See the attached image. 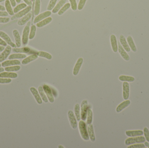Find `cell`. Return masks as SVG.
I'll return each mask as SVG.
<instances>
[{"label": "cell", "instance_id": "cell-1", "mask_svg": "<svg viewBox=\"0 0 149 148\" xmlns=\"http://www.w3.org/2000/svg\"><path fill=\"white\" fill-rule=\"evenodd\" d=\"M79 130L81 137L83 140L85 141H88L89 140L86 124L84 121L80 120L79 122Z\"/></svg>", "mask_w": 149, "mask_h": 148}, {"label": "cell", "instance_id": "cell-2", "mask_svg": "<svg viewBox=\"0 0 149 148\" xmlns=\"http://www.w3.org/2000/svg\"><path fill=\"white\" fill-rule=\"evenodd\" d=\"M146 141V139L143 136H138V137H130L127 139L125 140V145H129L139 143H144Z\"/></svg>", "mask_w": 149, "mask_h": 148}, {"label": "cell", "instance_id": "cell-3", "mask_svg": "<svg viewBox=\"0 0 149 148\" xmlns=\"http://www.w3.org/2000/svg\"><path fill=\"white\" fill-rule=\"evenodd\" d=\"M31 22H30L27 23V25L25 26L22 32V41L23 45H26L29 42V36L30 30Z\"/></svg>", "mask_w": 149, "mask_h": 148}, {"label": "cell", "instance_id": "cell-4", "mask_svg": "<svg viewBox=\"0 0 149 148\" xmlns=\"http://www.w3.org/2000/svg\"><path fill=\"white\" fill-rule=\"evenodd\" d=\"M88 108V101L87 100H84L82 102L80 106L81 118V120L84 121L86 120Z\"/></svg>", "mask_w": 149, "mask_h": 148}, {"label": "cell", "instance_id": "cell-5", "mask_svg": "<svg viewBox=\"0 0 149 148\" xmlns=\"http://www.w3.org/2000/svg\"><path fill=\"white\" fill-rule=\"evenodd\" d=\"M68 118L71 127L73 129H76L78 127L77 120L75 115L71 110H69L68 112Z\"/></svg>", "mask_w": 149, "mask_h": 148}, {"label": "cell", "instance_id": "cell-6", "mask_svg": "<svg viewBox=\"0 0 149 148\" xmlns=\"http://www.w3.org/2000/svg\"><path fill=\"white\" fill-rule=\"evenodd\" d=\"M31 9H32L31 6H28L24 9H23L22 10L20 11L17 13H15L14 15L12 17V18H11V20L13 21V20H15V19L22 18L23 17L26 15L27 13H29V12H30Z\"/></svg>", "mask_w": 149, "mask_h": 148}, {"label": "cell", "instance_id": "cell-7", "mask_svg": "<svg viewBox=\"0 0 149 148\" xmlns=\"http://www.w3.org/2000/svg\"><path fill=\"white\" fill-rule=\"evenodd\" d=\"M12 51L16 53H26V54H36L37 51L31 49L29 47H24L22 48H13Z\"/></svg>", "mask_w": 149, "mask_h": 148}, {"label": "cell", "instance_id": "cell-8", "mask_svg": "<svg viewBox=\"0 0 149 148\" xmlns=\"http://www.w3.org/2000/svg\"><path fill=\"white\" fill-rule=\"evenodd\" d=\"M42 87H43L44 92H45V94H46V95L47 97L48 101L50 103L52 104L54 102V98L50 86L49 85L45 84L43 85Z\"/></svg>", "mask_w": 149, "mask_h": 148}, {"label": "cell", "instance_id": "cell-9", "mask_svg": "<svg viewBox=\"0 0 149 148\" xmlns=\"http://www.w3.org/2000/svg\"><path fill=\"white\" fill-rule=\"evenodd\" d=\"M0 37L7 44L10 46L12 48L17 47L16 45L12 41L11 38L4 31H0Z\"/></svg>", "mask_w": 149, "mask_h": 148}, {"label": "cell", "instance_id": "cell-10", "mask_svg": "<svg viewBox=\"0 0 149 148\" xmlns=\"http://www.w3.org/2000/svg\"><path fill=\"white\" fill-rule=\"evenodd\" d=\"M52 12L51 11H47L44 12L42 13H40L39 15L36 16L34 20V23L37 24L41 22L42 20L47 18L50 17L52 14Z\"/></svg>", "mask_w": 149, "mask_h": 148}, {"label": "cell", "instance_id": "cell-11", "mask_svg": "<svg viewBox=\"0 0 149 148\" xmlns=\"http://www.w3.org/2000/svg\"><path fill=\"white\" fill-rule=\"evenodd\" d=\"M12 48L10 46H7L4 50L2 51V53L0 54V63L3 62L10 55Z\"/></svg>", "mask_w": 149, "mask_h": 148}, {"label": "cell", "instance_id": "cell-12", "mask_svg": "<svg viewBox=\"0 0 149 148\" xmlns=\"http://www.w3.org/2000/svg\"><path fill=\"white\" fill-rule=\"evenodd\" d=\"M83 61H84V60L82 57H80L77 60L74 68H73V75L74 76H77L79 74L80 70L83 64Z\"/></svg>", "mask_w": 149, "mask_h": 148}, {"label": "cell", "instance_id": "cell-13", "mask_svg": "<svg viewBox=\"0 0 149 148\" xmlns=\"http://www.w3.org/2000/svg\"><path fill=\"white\" fill-rule=\"evenodd\" d=\"M30 92L32 94V95L34 96L35 100L37 103H38L39 104H42L43 103L42 99L39 93V91L35 88L34 87H31L30 88Z\"/></svg>", "mask_w": 149, "mask_h": 148}, {"label": "cell", "instance_id": "cell-14", "mask_svg": "<svg viewBox=\"0 0 149 148\" xmlns=\"http://www.w3.org/2000/svg\"><path fill=\"white\" fill-rule=\"evenodd\" d=\"M122 96L124 100L128 99L129 96V85L127 82L122 83Z\"/></svg>", "mask_w": 149, "mask_h": 148}, {"label": "cell", "instance_id": "cell-15", "mask_svg": "<svg viewBox=\"0 0 149 148\" xmlns=\"http://www.w3.org/2000/svg\"><path fill=\"white\" fill-rule=\"evenodd\" d=\"M32 13L31 12H29V13H27L25 16L23 17H22L21 18V19L18 21V25L19 26H22L25 25L26 24H27L32 17Z\"/></svg>", "mask_w": 149, "mask_h": 148}, {"label": "cell", "instance_id": "cell-16", "mask_svg": "<svg viewBox=\"0 0 149 148\" xmlns=\"http://www.w3.org/2000/svg\"><path fill=\"white\" fill-rule=\"evenodd\" d=\"M13 35L14 37V40H15V44L18 48L21 47L22 45V38L19 32L17 30H14L13 31Z\"/></svg>", "mask_w": 149, "mask_h": 148}, {"label": "cell", "instance_id": "cell-17", "mask_svg": "<svg viewBox=\"0 0 149 148\" xmlns=\"http://www.w3.org/2000/svg\"><path fill=\"white\" fill-rule=\"evenodd\" d=\"M110 43L114 53H117L118 51V42L116 36L114 34L110 36Z\"/></svg>", "mask_w": 149, "mask_h": 148}, {"label": "cell", "instance_id": "cell-18", "mask_svg": "<svg viewBox=\"0 0 149 148\" xmlns=\"http://www.w3.org/2000/svg\"><path fill=\"white\" fill-rule=\"evenodd\" d=\"M118 51L120 54L121 56L125 61H129L130 60V57H129V55L127 53V51L124 50V48L122 46L120 43L118 42Z\"/></svg>", "mask_w": 149, "mask_h": 148}, {"label": "cell", "instance_id": "cell-19", "mask_svg": "<svg viewBox=\"0 0 149 148\" xmlns=\"http://www.w3.org/2000/svg\"><path fill=\"white\" fill-rule=\"evenodd\" d=\"M87 130L90 141L92 142H95L96 140V136L94 133V126L92 123L88 125Z\"/></svg>", "mask_w": 149, "mask_h": 148}, {"label": "cell", "instance_id": "cell-20", "mask_svg": "<svg viewBox=\"0 0 149 148\" xmlns=\"http://www.w3.org/2000/svg\"><path fill=\"white\" fill-rule=\"evenodd\" d=\"M21 64L20 61L17 60H10L5 61L1 63V66L3 67L12 66L15 65H19Z\"/></svg>", "mask_w": 149, "mask_h": 148}, {"label": "cell", "instance_id": "cell-21", "mask_svg": "<svg viewBox=\"0 0 149 148\" xmlns=\"http://www.w3.org/2000/svg\"><path fill=\"white\" fill-rule=\"evenodd\" d=\"M119 39H120V43L122 46L124 48V50L127 52H130V50H131V49L129 47L127 41L126 40V39L125 37L123 35L121 34V35H120Z\"/></svg>", "mask_w": 149, "mask_h": 148}, {"label": "cell", "instance_id": "cell-22", "mask_svg": "<svg viewBox=\"0 0 149 148\" xmlns=\"http://www.w3.org/2000/svg\"><path fill=\"white\" fill-rule=\"evenodd\" d=\"M126 135L129 137H135L143 136L144 132L141 130H129L126 132Z\"/></svg>", "mask_w": 149, "mask_h": 148}, {"label": "cell", "instance_id": "cell-23", "mask_svg": "<svg viewBox=\"0 0 149 148\" xmlns=\"http://www.w3.org/2000/svg\"><path fill=\"white\" fill-rule=\"evenodd\" d=\"M130 101L129 100H125V101L122 102L118 106H117L116 108V112L117 113L121 112L124 109L127 108V107L129 106L130 104Z\"/></svg>", "mask_w": 149, "mask_h": 148}, {"label": "cell", "instance_id": "cell-24", "mask_svg": "<svg viewBox=\"0 0 149 148\" xmlns=\"http://www.w3.org/2000/svg\"><path fill=\"white\" fill-rule=\"evenodd\" d=\"M17 73L10 72H3L0 73V77L6 78L15 79L18 77Z\"/></svg>", "mask_w": 149, "mask_h": 148}, {"label": "cell", "instance_id": "cell-25", "mask_svg": "<svg viewBox=\"0 0 149 148\" xmlns=\"http://www.w3.org/2000/svg\"><path fill=\"white\" fill-rule=\"evenodd\" d=\"M38 56L36 54H32L31 55L29 56L28 57H26L24 58L22 62V64L23 65H27L30 63L35 61V60L38 59Z\"/></svg>", "mask_w": 149, "mask_h": 148}, {"label": "cell", "instance_id": "cell-26", "mask_svg": "<svg viewBox=\"0 0 149 148\" xmlns=\"http://www.w3.org/2000/svg\"><path fill=\"white\" fill-rule=\"evenodd\" d=\"M66 1L67 0H60L52 10V13H57L61 8L66 4Z\"/></svg>", "mask_w": 149, "mask_h": 148}, {"label": "cell", "instance_id": "cell-27", "mask_svg": "<svg viewBox=\"0 0 149 148\" xmlns=\"http://www.w3.org/2000/svg\"><path fill=\"white\" fill-rule=\"evenodd\" d=\"M52 21V18L51 17H47L41 22H39L36 24V27L39 28H43L46 25H48Z\"/></svg>", "mask_w": 149, "mask_h": 148}, {"label": "cell", "instance_id": "cell-28", "mask_svg": "<svg viewBox=\"0 0 149 148\" xmlns=\"http://www.w3.org/2000/svg\"><path fill=\"white\" fill-rule=\"evenodd\" d=\"M128 44L130 49H131L132 50L133 52H136L137 51V48L136 47V45L133 41L132 37L131 36H129L127 38Z\"/></svg>", "mask_w": 149, "mask_h": 148}, {"label": "cell", "instance_id": "cell-29", "mask_svg": "<svg viewBox=\"0 0 149 148\" xmlns=\"http://www.w3.org/2000/svg\"><path fill=\"white\" fill-rule=\"evenodd\" d=\"M5 8L9 15L12 16L14 15L13 10L12 8V6L9 0H6L5 1Z\"/></svg>", "mask_w": 149, "mask_h": 148}, {"label": "cell", "instance_id": "cell-30", "mask_svg": "<svg viewBox=\"0 0 149 148\" xmlns=\"http://www.w3.org/2000/svg\"><path fill=\"white\" fill-rule=\"evenodd\" d=\"M74 114L75 115L77 119V121H80L81 118L80 106L79 104H77L75 105L74 108Z\"/></svg>", "mask_w": 149, "mask_h": 148}, {"label": "cell", "instance_id": "cell-31", "mask_svg": "<svg viewBox=\"0 0 149 148\" xmlns=\"http://www.w3.org/2000/svg\"><path fill=\"white\" fill-rule=\"evenodd\" d=\"M41 0H35L34 13L35 16H37L39 14L41 10Z\"/></svg>", "mask_w": 149, "mask_h": 148}, {"label": "cell", "instance_id": "cell-32", "mask_svg": "<svg viewBox=\"0 0 149 148\" xmlns=\"http://www.w3.org/2000/svg\"><path fill=\"white\" fill-rule=\"evenodd\" d=\"M36 54L37 55L38 57L46 58L48 60H51L52 58V56L51 54L45 51H37Z\"/></svg>", "mask_w": 149, "mask_h": 148}, {"label": "cell", "instance_id": "cell-33", "mask_svg": "<svg viewBox=\"0 0 149 148\" xmlns=\"http://www.w3.org/2000/svg\"><path fill=\"white\" fill-rule=\"evenodd\" d=\"M27 57V55L24 54H13L8 57L9 60H17V59H24Z\"/></svg>", "mask_w": 149, "mask_h": 148}, {"label": "cell", "instance_id": "cell-34", "mask_svg": "<svg viewBox=\"0 0 149 148\" xmlns=\"http://www.w3.org/2000/svg\"><path fill=\"white\" fill-rule=\"evenodd\" d=\"M119 79L122 82H133L135 81V78L132 76L121 75L119 77Z\"/></svg>", "mask_w": 149, "mask_h": 148}, {"label": "cell", "instance_id": "cell-35", "mask_svg": "<svg viewBox=\"0 0 149 148\" xmlns=\"http://www.w3.org/2000/svg\"><path fill=\"white\" fill-rule=\"evenodd\" d=\"M38 91L41 97L42 101L45 103H47L48 102V99L47 97L44 92V89L42 86H39L38 88Z\"/></svg>", "mask_w": 149, "mask_h": 148}, {"label": "cell", "instance_id": "cell-36", "mask_svg": "<svg viewBox=\"0 0 149 148\" xmlns=\"http://www.w3.org/2000/svg\"><path fill=\"white\" fill-rule=\"evenodd\" d=\"M93 121V112L91 108L88 106V109L87 114L86 123L88 125L92 123Z\"/></svg>", "mask_w": 149, "mask_h": 148}, {"label": "cell", "instance_id": "cell-37", "mask_svg": "<svg viewBox=\"0 0 149 148\" xmlns=\"http://www.w3.org/2000/svg\"><path fill=\"white\" fill-rule=\"evenodd\" d=\"M21 69V67L19 65H15L12 66L7 67L5 68V70L7 72H14L18 71Z\"/></svg>", "mask_w": 149, "mask_h": 148}, {"label": "cell", "instance_id": "cell-38", "mask_svg": "<svg viewBox=\"0 0 149 148\" xmlns=\"http://www.w3.org/2000/svg\"><path fill=\"white\" fill-rule=\"evenodd\" d=\"M71 7L70 4L69 3H67L61 8L58 12V14L59 16L63 15L67 10H69Z\"/></svg>", "mask_w": 149, "mask_h": 148}, {"label": "cell", "instance_id": "cell-39", "mask_svg": "<svg viewBox=\"0 0 149 148\" xmlns=\"http://www.w3.org/2000/svg\"><path fill=\"white\" fill-rule=\"evenodd\" d=\"M27 7V5L25 3H21V4L18 5L16 6L13 10L14 14L26 8Z\"/></svg>", "mask_w": 149, "mask_h": 148}, {"label": "cell", "instance_id": "cell-40", "mask_svg": "<svg viewBox=\"0 0 149 148\" xmlns=\"http://www.w3.org/2000/svg\"><path fill=\"white\" fill-rule=\"evenodd\" d=\"M36 32V26L35 25H32L31 27L30 30L29 36V39L32 40L35 36Z\"/></svg>", "mask_w": 149, "mask_h": 148}, {"label": "cell", "instance_id": "cell-41", "mask_svg": "<svg viewBox=\"0 0 149 148\" xmlns=\"http://www.w3.org/2000/svg\"><path fill=\"white\" fill-rule=\"evenodd\" d=\"M57 1L58 0H50L47 8L48 11H52L56 5Z\"/></svg>", "mask_w": 149, "mask_h": 148}, {"label": "cell", "instance_id": "cell-42", "mask_svg": "<svg viewBox=\"0 0 149 148\" xmlns=\"http://www.w3.org/2000/svg\"><path fill=\"white\" fill-rule=\"evenodd\" d=\"M72 11H76L78 9V5L76 0H69Z\"/></svg>", "mask_w": 149, "mask_h": 148}, {"label": "cell", "instance_id": "cell-43", "mask_svg": "<svg viewBox=\"0 0 149 148\" xmlns=\"http://www.w3.org/2000/svg\"><path fill=\"white\" fill-rule=\"evenodd\" d=\"M145 147V145L143 143L134 144L133 145H129L128 148H144Z\"/></svg>", "mask_w": 149, "mask_h": 148}, {"label": "cell", "instance_id": "cell-44", "mask_svg": "<svg viewBox=\"0 0 149 148\" xmlns=\"http://www.w3.org/2000/svg\"><path fill=\"white\" fill-rule=\"evenodd\" d=\"M87 0H80L78 5V9L79 11H81L84 8L86 2Z\"/></svg>", "mask_w": 149, "mask_h": 148}, {"label": "cell", "instance_id": "cell-45", "mask_svg": "<svg viewBox=\"0 0 149 148\" xmlns=\"http://www.w3.org/2000/svg\"><path fill=\"white\" fill-rule=\"evenodd\" d=\"M12 81L11 79L0 77V84H8L11 83Z\"/></svg>", "mask_w": 149, "mask_h": 148}, {"label": "cell", "instance_id": "cell-46", "mask_svg": "<svg viewBox=\"0 0 149 148\" xmlns=\"http://www.w3.org/2000/svg\"><path fill=\"white\" fill-rule=\"evenodd\" d=\"M144 134L146 140L149 142V130L147 127H144Z\"/></svg>", "mask_w": 149, "mask_h": 148}, {"label": "cell", "instance_id": "cell-47", "mask_svg": "<svg viewBox=\"0 0 149 148\" xmlns=\"http://www.w3.org/2000/svg\"><path fill=\"white\" fill-rule=\"evenodd\" d=\"M10 18L8 17H0V23L6 24L9 22Z\"/></svg>", "mask_w": 149, "mask_h": 148}, {"label": "cell", "instance_id": "cell-48", "mask_svg": "<svg viewBox=\"0 0 149 148\" xmlns=\"http://www.w3.org/2000/svg\"><path fill=\"white\" fill-rule=\"evenodd\" d=\"M50 88H51V90H52V93L54 97L55 98H56L58 96V91L56 89L54 88L53 87H51L50 86Z\"/></svg>", "mask_w": 149, "mask_h": 148}, {"label": "cell", "instance_id": "cell-49", "mask_svg": "<svg viewBox=\"0 0 149 148\" xmlns=\"http://www.w3.org/2000/svg\"><path fill=\"white\" fill-rule=\"evenodd\" d=\"M8 13L7 12L5 11H0V17H7L8 16Z\"/></svg>", "mask_w": 149, "mask_h": 148}, {"label": "cell", "instance_id": "cell-50", "mask_svg": "<svg viewBox=\"0 0 149 148\" xmlns=\"http://www.w3.org/2000/svg\"><path fill=\"white\" fill-rule=\"evenodd\" d=\"M24 1V3L26 4L27 5L29 6H32V5H33V3L32 1H31V0H23Z\"/></svg>", "mask_w": 149, "mask_h": 148}, {"label": "cell", "instance_id": "cell-51", "mask_svg": "<svg viewBox=\"0 0 149 148\" xmlns=\"http://www.w3.org/2000/svg\"><path fill=\"white\" fill-rule=\"evenodd\" d=\"M0 45L6 46H7V44L0 37Z\"/></svg>", "mask_w": 149, "mask_h": 148}, {"label": "cell", "instance_id": "cell-52", "mask_svg": "<svg viewBox=\"0 0 149 148\" xmlns=\"http://www.w3.org/2000/svg\"><path fill=\"white\" fill-rule=\"evenodd\" d=\"M11 5L13 7H15L16 6V2L15 0H9Z\"/></svg>", "mask_w": 149, "mask_h": 148}, {"label": "cell", "instance_id": "cell-53", "mask_svg": "<svg viewBox=\"0 0 149 148\" xmlns=\"http://www.w3.org/2000/svg\"><path fill=\"white\" fill-rule=\"evenodd\" d=\"M5 7L2 5H0V11H5Z\"/></svg>", "mask_w": 149, "mask_h": 148}, {"label": "cell", "instance_id": "cell-54", "mask_svg": "<svg viewBox=\"0 0 149 148\" xmlns=\"http://www.w3.org/2000/svg\"><path fill=\"white\" fill-rule=\"evenodd\" d=\"M5 49V46L0 45V52H2Z\"/></svg>", "mask_w": 149, "mask_h": 148}, {"label": "cell", "instance_id": "cell-55", "mask_svg": "<svg viewBox=\"0 0 149 148\" xmlns=\"http://www.w3.org/2000/svg\"><path fill=\"white\" fill-rule=\"evenodd\" d=\"M5 71V69H4L3 67H0V73L3 72H4Z\"/></svg>", "mask_w": 149, "mask_h": 148}, {"label": "cell", "instance_id": "cell-56", "mask_svg": "<svg viewBox=\"0 0 149 148\" xmlns=\"http://www.w3.org/2000/svg\"><path fill=\"white\" fill-rule=\"evenodd\" d=\"M145 145L146 146H147V147H149V144L148 142H144Z\"/></svg>", "mask_w": 149, "mask_h": 148}, {"label": "cell", "instance_id": "cell-57", "mask_svg": "<svg viewBox=\"0 0 149 148\" xmlns=\"http://www.w3.org/2000/svg\"><path fill=\"white\" fill-rule=\"evenodd\" d=\"M15 1H16V3L19 4V3H21L22 0H15Z\"/></svg>", "mask_w": 149, "mask_h": 148}, {"label": "cell", "instance_id": "cell-58", "mask_svg": "<svg viewBox=\"0 0 149 148\" xmlns=\"http://www.w3.org/2000/svg\"><path fill=\"white\" fill-rule=\"evenodd\" d=\"M58 147L59 148H64L65 147H64L63 145H59L58 146Z\"/></svg>", "mask_w": 149, "mask_h": 148}, {"label": "cell", "instance_id": "cell-59", "mask_svg": "<svg viewBox=\"0 0 149 148\" xmlns=\"http://www.w3.org/2000/svg\"><path fill=\"white\" fill-rule=\"evenodd\" d=\"M6 0H0V3H2V2H4Z\"/></svg>", "mask_w": 149, "mask_h": 148}, {"label": "cell", "instance_id": "cell-60", "mask_svg": "<svg viewBox=\"0 0 149 148\" xmlns=\"http://www.w3.org/2000/svg\"><path fill=\"white\" fill-rule=\"evenodd\" d=\"M31 1H32V2H34V1H35V0H31Z\"/></svg>", "mask_w": 149, "mask_h": 148}, {"label": "cell", "instance_id": "cell-61", "mask_svg": "<svg viewBox=\"0 0 149 148\" xmlns=\"http://www.w3.org/2000/svg\"><path fill=\"white\" fill-rule=\"evenodd\" d=\"M1 64L0 63V67H1Z\"/></svg>", "mask_w": 149, "mask_h": 148}]
</instances>
